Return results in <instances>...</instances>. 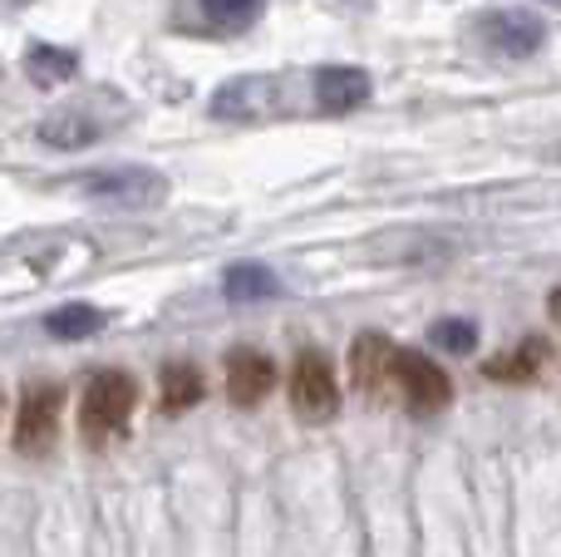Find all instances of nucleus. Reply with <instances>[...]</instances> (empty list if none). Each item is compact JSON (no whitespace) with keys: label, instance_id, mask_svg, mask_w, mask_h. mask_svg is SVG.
<instances>
[{"label":"nucleus","instance_id":"1","mask_svg":"<svg viewBox=\"0 0 561 557\" xmlns=\"http://www.w3.org/2000/svg\"><path fill=\"white\" fill-rule=\"evenodd\" d=\"M134 405H138L134 375H124V371L94 375V380H89V390H84V405H79V430H84V440L99 450V444H108L114 434H124Z\"/></svg>","mask_w":561,"mask_h":557},{"label":"nucleus","instance_id":"2","mask_svg":"<svg viewBox=\"0 0 561 557\" xmlns=\"http://www.w3.org/2000/svg\"><path fill=\"white\" fill-rule=\"evenodd\" d=\"M59 420H65V390L55 380H35L20 395L15 414V454L25 459H45L59 440Z\"/></svg>","mask_w":561,"mask_h":557},{"label":"nucleus","instance_id":"3","mask_svg":"<svg viewBox=\"0 0 561 557\" xmlns=\"http://www.w3.org/2000/svg\"><path fill=\"white\" fill-rule=\"evenodd\" d=\"M290 410L306 424H330L340 410V380L325 351H300L290 365Z\"/></svg>","mask_w":561,"mask_h":557},{"label":"nucleus","instance_id":"4","mask_svg":"<svg viewBox=\"0 0 561 557\" xmlns=\"http://www.w3.org/2000/svg\"><path fill=\"white\" fill-rule=\"evenodd\" d=\"M79 187L104 207H153L168 197L163 173H153V168H99Z\"/></svg>","mask_w":561,"mask_h":557},{"label":"nucleus","instance_id":"5","mask_svg":"<svg viewBox=\"0 0 561 557\" xmlns=\"http://www.w3.org/2000/svg\"><path fill=\"white\" fill-rule=\"evenodd\" d=\"M394 390L404 395V405L414 414H438V410H448V400H454V380L419 351L394 355Z\"/></svg>","mask_w":561,"mask_h":557},{"label":"nucleus","instance_id":"6","mask_svg":"<svg viewBox=\"0 0 561 557\" xmlns=\"http://www.w3.org/2000/svg\"><path fill=\"white\" fill-rule=\"evenodd\" d=\"M478 39H483L488 49H497V55L527 59L542 49L547 25L537 15H527V10H488V15L478 20Z\"/></svg>","mask_w":561,"mask_h":557},{"label":"nucleus","instance_id":"7","mask_svg":"<svg viewBox=\"0 0 561 557\" xmlns=\"http://www.w3.org/2000/svg\"><path fill=\"white\" fill-rule=\"evenodd\" d=\"M394 355H399V345L389 341V336H379V331H365L355 345H350V380H355V390L359 395H385L389 385H394Z\"/></svg>","mask_w":561,"mask_h":557},{"label":"nucleus","instance_id":"8","mask_svg":"<svg viewBox=\"0 0 561 557\" xmlns=\"http://www.w3.org/2000/svg\"><path fill=\"white\" fill-rule=\"evenodd\" d=\"M272 390H276V365H272V355L247 351V345L227 355V400H232L237 410H252V405H262Z\"/></svg>","mask_w":561,"mask_h":557},{"label":"nucleus","instance_id":"9","mask_svg":"<svg viewBox=\"0 0 561 557\" xmlns=\"http://www.w3.org/2000/svg\"><path fill=\"white\" fill-rule=\"evenodd\" d=\"M316 104L325 109V114H350V109L369 104V75L355 65L316 69Z\"/></svg>","mask_w":561,"mask_h":557},{"label":"nucleus","instance_id":"10","mask_svg":"<svg viewBox=\"0 0 561 557\" xmlns=\"http://www.w3.org/2000/svg\"><path fill=\"white\" fill-rule=\"evenodd\" d=\"M266 104H272V79L247 75V79H232V84L217 89L213 114L217 118H256Z\"/></svg>","mask_w":561,"mask_h":557},{"label":"nucleus","instance_id":"11","mask_svg":"<svg viewBox=\"0 0 561 557\" xmlns=\"http://www.w3.org/2000/svg\"><path fill=\"white\" fill-rule=\"evenodd\" d=\"M203 371L197 365H163V375H158V410L163 414H183L193 410L197 400H203Z\"/></svg>","mask_w":561,"mask_h":557},{"label":"nucleus","instance_id":"12","mask_svg":"<svg viewBox=\"0 0 561 557\" xmlns=\"http://www.w3.org/2000/svg\"><path fill=\"white\" fill-rule=\"evenodd\" d=\"M99 134H104L99 118L84 114V109H59V114H49L39 124V144H49V148H89Z\"/></svg>","mask_w":561,"mask_h":557},{"label":"nucleus","instance_id":"13","mask_svg":"<svg viewBox=\"0 0 561 557\" xmlns=\"http://www.w3.org/2000/svg\"><path fill=\"white\" fill-rule=\"evenodd\" d=\"M75 69H79L75 49H59V45H30V49H25V75L35 79L39 89L65 84V79L75 75Z\"/></svg>","mask_w":561,"mask_h":557},{"label":"nucleus","instance_id":"14","mask_svg":"<svg viewBox=\"0 0 561 557\" xmlns=\"http://www.w3.org/2000/svg\"><path fill=\"white\" fill-rule=\"evenodd\" d=\"M222 292H227V302H262V296H276V292H280V282H276L272 266H262V262H237L232 272L222 276Z\"/></svg>","mask_w":561,"mask_h":557},{"label":"nucleus","instance_id":"15","mask_svg":"<svg viewBox=\"0 0 561 557\" xmlns=\"http://www.w3.org/2000/svg\"><path fill=\"white\" fill-rule=\"evenodd\" d=\"M542 361H547V345L542 341H523L517 351L493 355V361L483 365V375L488 380H533V375L542 371Z\"/></svg>","mask_w":561,"mask_h":557},{"label":"nucleus","instance_id":"16","mask_svg":"<svg viewBox=\"0 0 561 557\" xmlns=\"http://www.w3.org/2000/svg\"><path fill=\"white\" fill-rule=\"evenodd\" d=\"M45 331L59 336V341H84V336L104 331V311H99V306H84V302L59 306V311L45 316Z\"/></svg>","mask_w":561,"mask_h":557},{"label":"nucleus","instance_id":"17","mask_svg":"<svg viewBox=\"0 0 561 557\" xmlns=\"http://www.w3.org/2000/svg\"><path fill=\"white\" fill-rule=\"evenodd\" d=\"M428 345H438V351H448V355H468L478 345V326L473 321H434L428 326Z\"/></svg>","mask_w":561,"mask_h":557},{"label":"nucleus","instance_id":"18","mask_svg":"<svg viewBox=\"0 0 561 557\" xmlns=\"http://www.w3.org/2000/svg\"><path fill=\"white\" fill-rule=\"evenodd\" d=\"M256 5H262V0H203V15L222 30H242V25H252Z\"/></svg>","mask_w":561,"mask_h":557},{"label":"nucleus","instance_id":"19","mask_svg":"<svg viewBox=\"0 0 561 557\" xmlns=\"http://www.w3.org/2000/svg\"><path fill=\"white\" fill-rule=\"evenodd\" d=\"M552 311L561 316V292H552Z\"/></svg>","mask_w":561,"mask_h":557},{"label":"nucleus","instance_id":"20","mask_svg":"<svg viewBox=\"0 0 561 557\" xmlns=\"http://www.w3.org/2000/svg\"><path fill=\"white\" fill-rule=\"evenodd\" d=\"M0 414H5V395H0Z\"/></svg>","mask_w":561,"mask_h":557},{"label":"nucleus","instance_id":"21","mask_svg":"<svg viewBox=\"0 0 561 557\" xmlns=\"http://www.w3.org/2000/svg\"><path fill=\"white\" fill-rule=\"evenodd\" d=\"M547 5H561V0H547Z\"/></svg>","mask_w":561,"mask_h":557},{"label":"nucleus","instance_id":"22","mask_svg":"<svg viewBox=\"0 0 561 557\" xmlns=\"http://www.w3.org/2000/svg\"><path fill=\"white\" fill-rule=\"evenodd\" d=\"M557 158H561V148H557Z\"/></svg>","mask_w":561,"mask_h":557}]
</instances>
